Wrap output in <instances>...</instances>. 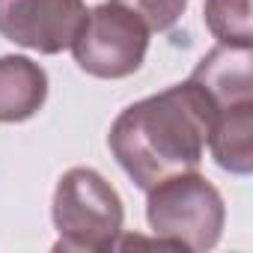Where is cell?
Instances as JSON below:
<instances>
[{"mask_svg":"<svg viewBox=\"0 0 253 253\" xmlns=\"http://www.w3.org/2000/svg\"><path fill=\"white\" fill-rule=\"evenodd\" d=\"M214 113L211 98L188 78L128 104L113 119L107 146L125 176L140 191H149L170 176L200 167Z\"/></svg>","mask_w":253,"mask_h":253,"instance_id":"6da1fadb","label":"cell"},{"mask_svg":"<svg viewBox=\"0 0 253 253\" xmlns=\"http://www.w3.org/2000/svg\"><path fill=\"white\" fill-rule=\"evenodd\" d=\"M51 217L57 229L54 250L104 253L116 247L125 211L116 188L98 170L72 167L54 188Z\"/></svg>","mask_w":253,"mask_h":253,"instance_id":"7a4b0ae2","label":"cell"},{"mask_svg":"<svg viewBox=\"0 0 253 253\" xmlns=\"http://www.w3.org/2000/svg\"><path fill=\"white\" fill-rule=\"evenodd\" d=\"M146 220L161 244L206 253L223 235L226 206L220 191L206 176L191 170L146 191Z\"/></svg>","mask_w":253,"mask_h":253,"instance_id":"3957f363","label":"cell"},{"mask_svg":"<svg viewBox=\"0 0 253 253\" xmlns=\"http://www.w3.org/2000/svg\"><path fill=\"white\" fill-rule=\"evenodd\" d=\"M69 51L75 54L81 72L101 81H119L143 66L149 51V27L134 12L107 0L89 9L86 24Z\"/></svg>","mask_w":253,"mask_h":253,"instance_id":"277c9868","label":"cell"},{"mask_svg":"<svg viewBox=\"0 0 253 253\" xmlns=\"http://www.w3.org/2000/svg\"><path fill=\"white\" fill-rule=\"evenodd\" d=\"M84 0H0V36L36 54H63L86 24Z\"/></svg>","mask_w":253,"mask_h":253,"instance_id":"5b68a950","label":"cell"},{"mask_svg":"<svg viewBox=\"0 0 253 253\" xmlns=\"http://www.w3.org/2000/svg\"><path fill=\"white\" fill-rule=\"evenodd\" d=\"M191 81L211 98L214 110L250 104L253 101V48L217 42L191 72Z\"/></svg>","mask_w":253,"mask_h":253,"instance_id":"8992f818","label":"cell"},{"mask_svg":"<svg viewBox=\"0 0 253 253\" xmlns=\"http://www.w3.org/2000/svg\"><path fill=\"white\" fill-rule=\"evenodd\" d=\"M48 98V72L30 57H0V122H27Z\"/></svg>","mask_w":253,"mask_h":253,"instance_id":"52a82bcc","label":"cell"},{"mask_svg":"<svg viewBox=\"0 0 253 253\" xmlns=\"http://www.w3.org/2000/svg\"><path fill=\"white\" fill-rule=\"evenodd\" d=\"M214 164L232 176L253 173V101L214 113L206 140Z\"/></svg>","mask_w":253,"mask_h":253,"instance_id":"ba28073f","label":"cell"},{"mask_svg":"<svg viewBox=\"0 0 253 253\" xmlns=\"http://www.w3.org/2000/svg\"><path fill=\"white\" fill-rule=\"evenodd\" d=\"M206 27L220 45L253 48V18L250 0H206L203 6Z\"/></svg>","mask_w":253,"mask_h":253,"instance_id":"9c48e42d","label":"cell"},{"mask_svg":"<svg viewBox=\"0 0 253 253\" xmlns=\"http://www.w3.org/2000/svg\"><path fill=\"white\" fill-rule=\"evenodd\" d=\"M113 3L125 6L128 12H134L149 33H167L179 24V18L188 9V0H113Z\"/></svg>","mask_w":253,"mask_h":253,"instance_id":"30bf717a","label":"cell"}]
</instances>
